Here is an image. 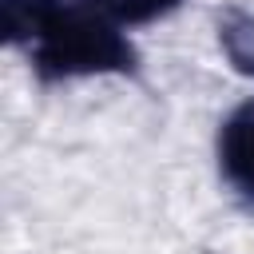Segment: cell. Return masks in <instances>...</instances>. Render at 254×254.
Instances as JSON below:
<instances>
[{
    "instance_id": "4",
    "label": "cell",
    "mask_w": 254,
    "mask_h": 254,
    "mask_svg": "<svg viewBox=\"0 0 254 254\" xmlns=\"http://www.w3.org/2000/svg\"><path fill=\"white\" fill-rule=\"evenodd\" d=\"M111 20H123V24H147L155 16H167L179 0H95Z\"/></svg>"
},
{
    "instance_id": "2",
    "label": "cell",
    "mask_w": 254,
    "mask_h": 254,
    "mask_svg": "<svg viewBox=\"0 0 254 254\" xmlns=\"http://www.w3.org/2000/svg\"><path fill=\"white\" fill-rule=\"evenodd\" d=\"M218 163L226 179L254 198V103H242L218 131Z\"/></svg>"
},
{
    "instance_id": "3",
    "label": "cell",
    "mask_w": 254,
    "mask_h": 254,
    "mask_svg": "<svg viewBox=\"0 0 254 254\" xmlns=\"http://www.w3.org/2000/svg\"><path fill=\"white\" fill-rule=\"evenodd\" d=\"M218 44L226 52V60L234 64V71L254 79V16L242 8H222L218 12Z\"/></svg>"
},
{
    "instance_id": "1",
    "label": "cell",
    "mask_w": 254,
    "mask_h": 254,
    "mask_svg": "<svg viewBox=\"0 0 254 254\" xmlns=\"http://www.w3.org/2000/svg\"><path fill=\"white\" fill-rule=\"evenodd\" d=\"M8 44L32 52L40 79L135 71L139 56L95 0H0Z\"/></svg>"
}]
</instances>
